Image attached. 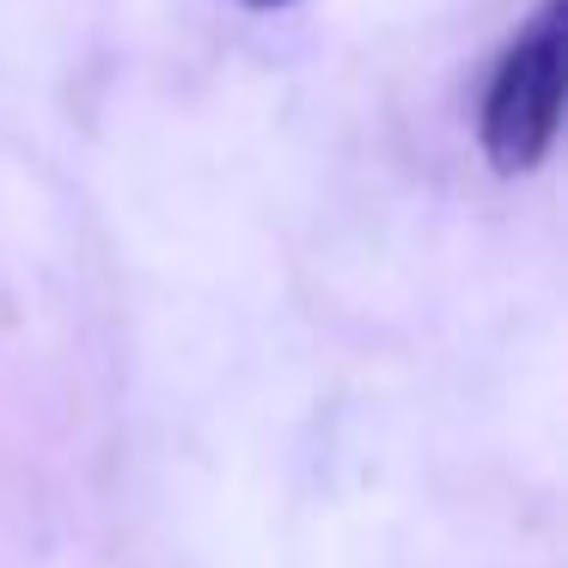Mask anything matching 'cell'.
<instances>
[{"instance_id": "2", "label": "cell", "mask_w": 568, "mask_h": 568, "mask_svg": "<svg viewBox=\"0 0 568 568\" xmlns=\"http://www.w3.org/2000/svg\"><path fill=\"white\" fill-rule=\"evenodd\" d=\"M239 7H257V13H270V7H287V0H239Z\"/></svg>"}, {"instance_id": "1", "label": "cell", "mask_w": 568, "mask_h": 568, "mask_svg": "<svg viewBox=\"0 0 568 568\" xmlns=\"http://www.w3.org/2000/svg\"><path fill=\"white\" fill-rule=\"evenodd\" d=\"M562 87H568V0H544L538 19L519 31L501 55L489 92H483V153L501 178L544 165L562 129Z\"/></svg>"}]
</instances>
